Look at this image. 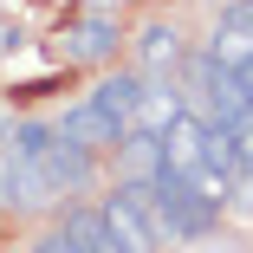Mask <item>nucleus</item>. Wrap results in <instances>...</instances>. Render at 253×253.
Masks as SVG:
<instances>
[{"mask_svg": "<svg viewBox=\"0 0 253 253\" xmlns=\"http://www.w3.org/2000/svg\"><path fill=\"white\" fill-rule=\"evenodd\" d=\"M156 188V234H163V247H195V240H208L214 227H221V201H208L195 188V175H182V169H169L163 163V175L149 182Z\"/></svg>", "mask_w": 253, "mask_h": 253, "instance_id": "obj_1", "label": "nucleus"}, {"mask_svg": "<svg viewBox=\"0 0 253 253\" xmlns=\"http://www.w3.org/2000/svg\"><path fill=\"white\" fill-rule=\"evenodd\" d=\"M97 208H104L111 234H117L130 253H156V247H163V234H156V188H149V182H117Z\"/></svg>", "mask_w": 253, "mask_h": 253, "instance_id": "obj_2", "label": "nucleus"}, {"mask_svg": "<svg viewBox=\"0 0 253 253\" xmlns=\"http://www.w3.org/2000/svg\"><path fill=\"white\" fill-rule=\"evenodd\" d=\"M117 52H124V26L104 13V7H91V13H78L65 33H59V59L65 65H84V72H104V65H117Z\"/></svg>", "mask_w": 253, "mask_h": 253, "instance_id": "obj_3", "label": "nucleus"}, {"mask_svg": "<svg viewBox=\"0 0 253 253\" xmlns=\"http://www.w3.org/2000/svg\"><path fill=\"white\" fill-rule=\"evenodd\" d=\"M52 124H59L65 143H84V149H97V156H111V149L124 143V124H117L104 104H97L91 91H78L72 104H65V117H52Z\"/></svg>", "mask_w": 253, "mask_h": 253, "instance_id": "obj_4", "label": "nucleus"}, {"mask_svg": "<svg viewBox=\"0 0 253 253\" xmlns=\"http://www.w3.org/2000/svg\"><path fill=\"white\" fill-rule=\"evenodd\" d=\"M130 52H136V72L143 78H175V65L188 59V39L175 20H143L136 39H130Z\"/></svg>", "mask_w": 253, "mask_h": 253, "instance_id": "obj_5", "label": "nucleus"}, {"mask_svg": "<svg viewBox=\"0 0 253 253\" xmlns=\"http://www.w3.org/2000/svg\"><path fill=\"white\" fill-rule=\"evenodd\" d=\"M39 169L52 175V188H59L65 201H78V195H91V188H97V149H84V143H65V136H52V149L39 156Z\"/></svg>", "mask_w": 253, "mask_h": 253, "instance_id": "obj_6", "label": "nucleus"}, {"mask_svg": "<svg viewBox=\"0 0 253 253\" xmlns=\"http://www.w3.org/2000/svg\"><path fill=\"white\" fill-rule=\"evenodd\" d=\"M52 221L65 227V240H72L78 253H130V247L111 234V221H104V208H97V201H65Z\"/></svg>", "mask_w": 253, "mask_h": 253, "instance_id": "obj_7", "label": "nucleus"}, {"mask_svg": "<svg viewBox=\"0 0 253 253\" xmlns=\"http://www.w3.org/2000/svg\"><path fill=\"white\" fill-rule=\"evenodd\" d=\"M182 111H195L188 104V91L175 84V78H143V97H136V117H130V130H149V136H163Z\"/></svg>", "mask_w": 253, "mask_h": 253, "instance_id": "obj_8", "label": "nucleus"}, {"mask_svg": "<svg viewBox=\"0 0 253 253\" xmlns=\"http://www.w3.org/2000/svg\"><path fill=\"white\" fill-rule=\"evenodd\" d=\"M111 169H117V182H156L163 175V136L124 130V143L111 149Z\"/></svg>", "mask_w": 253, "mask_h": 253, "instance_id": "obj_9", "label": "nucleus"}, {"mask_svg": "<svg viewBox=\"0 0 253 253\" xmlns=\"http://www.w3.org/2000/svg\"><path fill=\"white\" fill-rule=\"evenodd\" d=\"M91 97H97V104H104V111H111L124 130H130L136 97H143V72H136V65H124V72H111V65H104V72L91 78Z\"/></svg>", "mask_w": 253, "mask_h": 253, "instance_id": "obj_10", "label": "nucleus"}, {"mask_svg": "<svg viewBox=\"0 0 253 253\" xmlns=\"http://www.w3.org/2000/svg\"><path fill=\"white\" fill-rule=\"evenodd\" d=\"M201 136H208V117H201V111H182V117L163 130V163L182 169V175H195V169H201Z\"/></svg>", "mask_w": 253, "mask_h": 253, "instance_id": "obj_11", "label": "nucleus"}, {"mask_svg": "<svg viewBox=\"0 0 253 253\" xmlns=\"http://www.w3.org/2000/svg\"><path fill=\"white\" fill-rule=\"evenodd\" d=\"M214 52L234 65L240 52H253V0H227V7H221V20H214Z\"/></svg>", "mask_w": 253, "mask_h": 253, "instance_id": "obj_12", "label": "nucleus"}, {"mask_svg": "<svg viewBox=\"0 0 253 253\" xmlns=\"http://www.w3.org/2000/svg\"><path fill=\"white\" fill-rule=\"evenodd\" d=\"M52 136H59V124H52V117H13L0 143L13 149V163H39L45 149H52Z\"/></svg>", "mask_w": 253, "mask_h": 253, "instance_id": "obj_13", "label": "nucleus"}, {"mask_svg": "<svg viewBox=\"0 0 253 253\" xmlns=\"http://www.w3.org/2000/svg\"><path fill=\"white\" fill-rule=\"evenodd\" d=\"M234 156H240V169H253V111L234 124ZM240 169H234V175H240Z\"/></svg>", "mask_w": 253, "mask_h": 253, "instance_id": "obj_14", "label": "nucleus"}, {"mask_svg": "<svg viewBox=\"0 0 253 253\" xmlns=\"http://www.w3.org/2000/svg\"><path fill=\"white\" fill-rule=\"evenodd\" d=\"M33 253H78V247H72V240H65V227L52 221V227H45V234L33 240Z\"/></svg>", "mask_w": 253, "mask_h": 253, "instance_id": "obj_15", "label": "nucleus"}, {"mask_svg": "<svg viewBox=\"0 0 253 253\" xmlns=\"http://www.w3.org/2000/svg\"><path fill=\"white\" fill-rule=\"evenodd\" d=\"M234 78H240V91H247V104H253V52H240V59H234Z\"/></svg>", "mask_w": 253, "mask_h": 253, "instance_id": "obj_16", "label": "nucleus"}]
</instances>
